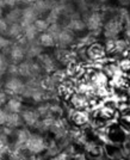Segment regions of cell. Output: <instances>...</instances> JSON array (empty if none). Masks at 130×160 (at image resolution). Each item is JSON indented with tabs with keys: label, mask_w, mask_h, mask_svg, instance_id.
<instances>
[{
	"label": "cell",
	"mask_w": 130,
	"mask_h": 160,
	"mask_svg": "<svg viewBox=\"0 0 130 160\" xmlns=\"http://www.w3.org/2000/svg\"><path fill=\"white\" fill-rule=\"evenodd\" d=\"M71 31H73L74 33H80V32H84L86 30V25H85V20L79 18L78 14L77 13H73L72 16H69V20L67 23V27Z\"/></svg>",
	"instance_id": "cell-15"
},
{
	"label": "cell",
	"mask_w": 130,
	"mask_h": 160,
	"mask_svg": "<svg viewBox=\"0 0 130 160\" xmlns=\"http://www.w3.org/2000/svg\"><path fill=\"white\" fill-rule=\"evenodd\" d=\"M69 118H71L72 123L77 128L84 127L88 123L90 120V115L87 112V110H77L73 109L69 112Z\"/></svg>",
	"instance_id": "cell-13"
},
{
	"label": "cell",
	"mask_w": 130,
	"mask_h": 160,
	"mask_svg": "<svg viewBox=\"0 0 130 160\" xmlns=\"http://www.w3.org/2000/svg\"><path fill=\"white\" fill-rule=\"evenodd\" d=\"M8 66H10V63H8L7 58L4 54H0V75L6 73Z\"/></svg>",
	"instance_id": "cell-27"
},
{
	"label": "cell",
	"mask_w": 130,
	"mask_h": 160,
	"mask_svg": "<svg viewBox=\"0 0 130 160\" xmlns=\"http://www.w3.org/2000/svg\"><path fill=\"white\" fill-rule=\"evenodd\" d=\"M74 42H75V33L71 31L68 28H62L55 38V43L58 48H68L73 46Z\"/></svg>",
	"instance_id": "cell-8"
},
{
	"label": "cell",
	"mask_w": 130,
	"mask_h": 160,
	"mask_svg": "<svg viewBox=\"0 0 130 160\" xmlns=\"http://www.w3.org/2000/svg\"><path fill=\"white\" fill-rule=\"evenodd\" d=\"M38 18V14L35 11L32 5H28V6L22 10V17H20L19 24L22 27H25L29 24H33V22Z\"/></svg>",
	"instance_id": "cell-14"
},
{
	"label": "cell",
	"mask_w": 130,
	"mask_h": 160,
	"mask_svg": "<svg viewBox=\"0 0 130 160\" xmlns=\"http://www.w3.org/2000/svg\"><path fill=\"white\" fill-rule=\"evenodd\" d=\"M124 75H125V78L128 80H130V66L124 71Z\"/></svg>",
	"instance_id": "cell-32"
},
{
	"label": "cell",
	"mask_w": 130,
	"mask_h": 160,
	"mask_svg": "<svg viewBox=\"0 0 130 160\" xmlns=\"http://www.w3.org/2000/svg\"><path fill=\"white\" fill-rule=\"evenodd\" d=\"M25 46L26 44H22L19 42H14L10 50H8V56L10 60L12 61V63L18 65L20 62L25 60L26 58V52H25Z\"/></svg>",
	"instance_id": "cell-10"
},
{
	"label": "cell",
	"mask_w": 130,
	"mask_h": 160,
	"mask_svg": "<svg viewBox=\"0 0 130 160\" xmlns=\"http://www.w3.org/2000/svg\"><path fill=\"white\" fill-rule=\"evenodd\" d=\"M90 1H91V0H77V2H78L79 5H80V6H84V7L88 6Z\"/></svg>",
	"instance_id": "cell-31"
},
{
	"label": "cell",
	"mask_w": 130,
	"mask_h": 160,
	"mask_svg": "<svg viewBox=\"0 0 130 160\" xmlns=\"http://www.w3.org/2000/svg\"><path fill=\"white\" fill-rule=\"evenodd\" d=\"M72 160H84V158H82V155H79V157H73Z\"/></svg>",
	"instance_id": "cell-35"
},
{
	"label": "cell",
	"mask_w": 130,
	"mask_h": 160,
	"mask_svg": "<svg viewBox=\"0 0 130 160\" xmlns=\"http://www.w3.org/2000/svg\"><path fill=\"white\" fill-rule=\"evenodd\" d=\"M72 0H59V4H62V5H66V4H69Z\"/></svg>",
	"instance_id": "cell-34"
},
{
	"label": "cell",
	"mask_w": 130,
	"mask_h": 160,
	"mask_svg": "<svg viewBox=\"0 0 130 160\" xmlns=\"http://www.w3.org/2000/svg\"><path fill=\"white\" fill-rule=\"evenodd\" d=\"M20 17H22V10L19 8H13L10 12H7L5 19L8 24H13V23H19Z\"/></svg>",
	"instance_id": "cell-22"
},
{
	"label": "cell",
	"mask_w": 130,
	"mask_h": 160,
	"mask_svg": "<svg viewBox=\"0 0 130 160\" xmlns=\"http://www.w3.org/2000/svg\"><path fill=\"white\" fill-rule=\"evenodd\" d=\"M22 2H24L26 5H32L35 1H37V0H20Z\"/></svg>",
	"instance_id": "cell-33"
},
{
	"label": "cell",
	"mask_w": 130,
	"mask_h": 160,
	"mask_svg": "<svg viewBox=\"0 0 130 160\" xmlns=\"http://www.w3.org/2000/svg\"><path fill=\"white\" fill-rule=\"evenodd\" d=\"M6 7H14L20 2V0H4Z\"/></svg>",
	"instance_id": "cell-30"
},
{
	"label": "cell",
	"mask_w": 130,
	"mask_h": 160,
	"mask_svg": "<svg viewBox=\"0 0 130 160\" xmlns=\"http://www.w3.org/2000/svg\"><path fill=\"white\" fill-rule=\"evenodd\" d=\"M37 43H38L42 48H52L56 46L54 37H52L48 31L39 33L38 36H37Z\"/></svg>",
	"instance_id": "cell-18"
},
{
	"label": "cell",
	"mask_w": 130,
	"mask_h": 160,
	"mask_svg": "<svg viewBox=\"0 0 130 160\" xmlns=\"http://www.w3.org/2000/svg\"><path fill=\"white\" fill-rule=\"evenodd\" d=\"M7 118H8V111L0 108V127H5L6 126Z\"/></svg>",
	"instance_id": "cell-28"
},
{
	"label": "cell",
	"mask_w": 130,
	"mask_h": 160,
	"mask_svg": "<svg viewBox=\"0 0 130 160\" xmlns=\"http://www.w3.org/2000/svg\"><path fill=\"white\" fill-rule=\"evenodd\" d=\"M84 160H108L103 145H90L86 146L82 154Z\"/></svg>",
	"instance_id": "cell-9"
},
{
	"label": "cell",
	"mask_w": 130,
	"mask_h": 160,
	"mask_svg": "<svg viewBox=\"0 0 130 160\" xmlns=\"http://www.w3.org/2000/svg\"><path fill=\"white\" fill-rule=\"evenodd\" d=\"M36 59H37V62L39 63L42 71L46 72V73L52 74L54 72H56L59 69V67H58V60L54 56L49 55V54H44V53L39 54Z\"/></svg>",
	"instance_id": "cell-6"
},
{
	"label": "cell",
	"mask_w": 130,
	"mask_h": 160,
	"mask_svg": "<svg viewBox=\"0 0 130 160\" xmlns=\"http://www.w3.org/2000/svg\"><path fill=\"white\" fill-rule=\"evenodd\" d=\"M123 22L118 17L111 18L106 23H104L103 27V33L106 40H115L119 36V33L123 31Z\"/></svg>",
	"instance_id": "cell-4"
},
{
	"label": "cell",
	"mask_w": 130,
	"mask_h": 160,
	"mask_svg": "<svg viewBox=\"0 0 130 160\" xmlns=\"http://www.w3.org/2000/svg\"><path fill=\"white\" fill-rule=\"evenodd\" d=\"M0 7H1V8L6 7V5H5V1H4V0H0Z\"/></svg>",
	"instance_id": "cell-36"
},
{
	"label": "cell",
	"mask_w": 130,
	"mask_h": 160,
	"mask_svg": "<svg viewBox=\"0 0 130 160\" xmlns=\"http://www.w3.org/2000/svg\"><path fill=\"white\" fill-rule=\"evenodd\" d=\"M86 49V58L88 60L92 61H98V60H102L104 59L106 56V49H105V46H102L99 43H92L91 46H88Z\"/></svg>",
	"instance_id": "cell-11"
},
{
	"label": "cell",
	"mask_w": 130,
	"mask_h": 160,
	"mask_svg": "<svg viewBox=\"0 0 130 160\" xmlns=\"http://www.w3.org/2000/svg\"><path fill=\"white\" fill-rule=\"evenodd\" d=\"M4 87H5L6 94L8 93L12 97H18V96H23L26 88V84L20 78H18L17 75H11L5 81Z\"/></svg>",
	"instance_id": "cell-5"
},
{
	"label": "cell",
	"mask_w": 130,
	"mask_h": 160,
	"mask_svg": "<svg viewBox=\"0 0 130 160\" xmlns=\"http://www.w3.org/2000/svg\"><path fill=\"white\" fill-rule=\"evenodd\" d=\"M20 117L23 121V124H25L26 127L32 128L35 129L36 126L38 124L39 120H41V116H39L37 109H30V108H26L20 111Z\"/></svg>",
	"instance_id": "cell-7"
},
{
	"label": "cell",
	"mask_w": 130,
	"mask_h": 160,
	"mask_svg": "<svg viewBox=\"0 0 130 160\" xmlns=\"http://www.w3.org/2000/svg\"><path fill=\"white\" fill-rule=\"evenodd\" d=\"M5 110L11 113H20V111L23 110V103L18 97L7 98L5 103Z\"/></svg>",
	"instance_id": "cell-17"
},
{
	"label": "cell",
	"mask_w": 130,
	"mask_h": 160,
	"mask_svg": "<svg viewBox=\"0 0 130 160\" xmlns=\"http://www.w3.org/2000/svg\"><path fill=\"white\" fill-rule=\"evenodd\" d=\"M116 160H130L128 157H122V158H119V159H116Z\"/></svg>",
	"instance_id": "cell-37"
},
{
	"label": "cell",
	"mask_w": 130,
	"mask_h": 160,
	"mask_svg": "<svg viewBox=\"0 0 130 160\" xmlns=\"http://www.w3.org/2000/svg\"><path fill=\"white\" fill-rule=\"evenodd\" d=\"M85 25L86 30H88L92 36H98L103 32V27H104V16L99 11H92L87 14L85 18Z\"/></svg>",
	"instance_id": "cell-2"
},
{
	"label": "cell",
	"mask_w": 130,
	"mask_h": 160,
	"mask_svg": "<svg viewBox=\"0 0 130 160\" xmlns=\"http://www.w3.org/2000/svg\"><path fill=\"white\" fill-rule=\"evenodd\" d=\"M71 104L73 109L77 110H86L90 105V99L84 93H74L71 97Z\"/></svg>",
	"instance_id": "cell-16"
},
{
	"label": "cell",
	"mask_w": 130,
	"mask_h": 160,
	"mask_svg": "<svg viewBox=\"0 0 130 160\" xmlns=\"http://www.w3.org/2000/svg\"><path fill=\"white\" fill-rule=\"evenodd\" d=\"M103 147H104V152L108 160H116L122 158V157H125V153H124V149L122 145L105 142Z\"/></svg>",
	"instance_id": "cell-12"
},
{
	"label": "cell",
	"mask_w": 130,
	"mask_h": 160,
	"mask_svg": "<svg viewBox=\"0 0 130 160\" xmlns=\"http://www.w3.org/2000/svg\"><path fill=\"white\" fill-rule=\"evenodd\" d=\"M119 126L127 134H130V110H125L119 117Z\"/></svg>",
	"instance_id": "cell-23"
},
{
	"label": "cell",
	"mask_w": 130,
	"mask_h": 160,
	"mask_svg": "<svg viewBox=\"0 0 130 160\" xmlns=\"http://www.w3.org/2000/svg\"><path fill=\"white\" fill-rule=\"evenodd\" d=\"M98 1H99V2H102V4H105V2H108L109 0H98Z\"/></svg>",
	"instance_id": "cell-39"
},
{
	"label": "cell",
	"mask_w": 130,
	"mask_h": 160,
	"mask_svg": "<svg viewBox=\"0 0 130 160\" xmlns=\"http://www.w3.org/2000/svg\"><path fill=\"white\" fill-rule=\"evenodd\" d=\"M13 44V42L11 41V38H6L4 36L0 35V50L4 53H8L10 48Z\"/></svg>",
	"instance_id": "cell-26"
},
{
	"label": "cell",
	"mask_w": 130,
	"mask_h": 160,
	"mask_svg": "<svg viewBox=\"0 0 130 160\" xmlns=\"http://www.w3.org/2000/svg\"><path fill=\"white\" fill-rule=\"evenodd\" d=\"M23 147L30 154L37 157L39 154L46 153L48 151V140L44 136L39 135L38 133H30Z\"/></svg>",
	"instance_id": "cell-1"
},
{
	"label": "cell",
	"mask_w": 130,
	"mask_h": 160,
	"mask_svg": "<svg viewBox=\"0 0 130 160\" xmlns=\"http://www.w3.org/2000/svg\"><path fill=\"white\" fill-rule=\"evenodd\" d=\"M113 113H115V110L111 107H104L98 111V113L96 112V117H97L98 120L105 122V121L108 120H111L113 117Z\"/></svg>",
	"instance_id": "cell-21"
},
{
	"label": "cell",
	"mask_w": 130,
	"mask_h": 160,
	"mask_svg": "<svg viewBox=\"0 0 130 160\" xmlns=\"http://www.w3.org/2000/svg\"><path fill=\"white\" fill-rule=\"evenodd\" d=\"M7 28H8V23L6 22L5 18H0V35H4L6 33L7 31Z\"/></svg>",
	"instance_id": "cell-29"
},
{
	"label": "cell",
	"mask_w": 130,
	"mask_h": 160,
	"mask_svg": "<svg viewBox=\"0 0 130 160\" xmlns=\"http://www.w3.org/2000/svg\"><path fill=\"white\" fill-rule=\"evenodd\" d=\"M104 141L105 142H111V143H117V145H123L127 138V133L119 124H112L104 129Z\"/></svg>",
	"instance_id": "cell-3"
},
{
	"label": "cell",
	"mask_w": 130,
	"mask_h": 160,
	"mask_svg": "<svg viewBox=\"0 0 130 160\" xmlns=\"http://www.w3.org/2000/svg\"><path fill=\"white\" fill-rule=\"evenodd\" d=\"M44 160H72V157L65 151H60L55 154H50L47 159Z\"/></svg>",
	"instance_id": "cell-25"
},
{
	"label": "cell",
	"mask_w": 130,
	"mask_h": 160,
	"mask_svg": "<svg viewBox=\"0 0 130 160\" xmlns=\"http://www.w3.org/2000/svg\"><path fill=\"white\" fill-rule=\"evenodd\" d=\"M6 35L8 36V38H16V40H18V38H20V36H23V28H22V25H20L19 23L8 24Z\"/></svg>",
	"instance_id": "cell-19"
},
{
	"label": "cell",
	"mask_w": 130,
	"mask_h": 160,
	"mask_svg": "<svg viewBox=\"0 0 130 160\" xmlns=\"http://www.w3.org/2000/svg\"><path fill=\"white\" fill-rule=\"evenodd\" d=\"M23 28V37L25 38L28 42H33L38 36V31L36 30V28L33 27V24H29Z\"/></svg>",
	"instance_id": "cell-20"
},
{
	"label": "cell",
	"mask_w": 130,
	"mask_h": 160,
	"mask_svg": "<svg viewBox=\"0 0 130 160\" xmlns=\"http://www.w3.org/2000/svg\"><path fill=\"white\" fill-rule=\"evenodd\" d=\"M2 14H4V11H2V8H1V7H0V18H1V17H2Z\"/></svg>",
	"instance_id": "cell-38"
},
{
	"label": "cell",
	"mask_w": 130,
	"mask_h": 160,
	"mask_svg": "<svg viewBox=\"0 0 130 160\" xmlns=\"http://www.w3.org/2000/svg\"><path fill=\"white\" fill-rule=\"evenodd\" d=\"M46 1H50V0H46Z\"/></svg>",
	"instance_id": "cell-40"
},
{
	"label": "cell",
	"mask_w": 130,
	"mask_h": 160,
	"mask_svg": "<svg viewBox=\"0 0 130 160\" xmlns=\"http://www.w3.org/2000/svg\"><path fill=\"white\" fill-rule=\"evenodd\" d=\"M49 25H50V24L47 22V19H41V18H37V19L33 22V27L36 28V30L38 31V33L48 31Z\"/></svg>",
	"instance_id": "cell-24"
}]
</instances>
